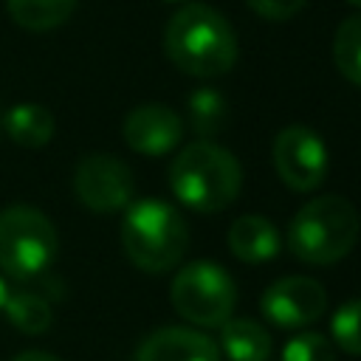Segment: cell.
<instances>
[{"label": "cell", "mask_w": 361, "mask_h": 361, "mask_svg": "<svg viewBox=\"0 0 361 361\" xmlns=\"http://www.w3.org/2000/svg\"><path fill=\"white\" fill-rule=\"evenodd\" d=\"M164 51L175 68L197 79H214L237 62V37L231 23L206 3H189L175 11L164 31Z\"/></svg>", "instance_id": "obj_1"}, {"label": "cell", "mask_w": 361, "mask_h": 361, "mask_svg": "<svg viewBox=\"0 0 361 361\" xmlns=\"http://www.w3.org/2000/svg\"><path fill=\"white\" fill-rule=\"evenodd\" d=\"M169 186L186 209L214 214L237 200L243 189V166L226 147L195 141L175 155L169 166Z\"/></svg>", "instance_id": "obj_2"}, {"label": "cell", "mask_w": 361, "mask_h": 361, "mask_svg": "<svg viewBox=\"0 0 361 361\" xmlns=\"http://www.w3.org/2000/svg\"><path fill=\"white\" fill-rule=\"evenodd\" d=\"M121 245L135 268L164 274L183 259L189 248V226L172 203L144 197L130 203L124 212Z\"/></svg>", "instance_id": "obj_3"}, {"label": "cell", "mask_w": 361, "mask_h": 361, "mask_svg": "<svg viewBox=\"0 0 361 361\" xmlns=\"http://www.w3.org/2000/svg\"><path fill=\"white\" fill-rule=\"evenodd\" d=\"M358 231L361 220L347 197L319 195L293 214L288 228V248L307 265H333L353 251Z\"/></svg>", "instance_id": "obj_4"}, {"label": "cell", "mask_w": 361, "mask_h": 361, "mask_svg": "<svg viewBox=\"0 0 361 361\" xmlns=\"http://www.w3.org/2000/svg\"><path fill=\"white\" fill-rule=\"evenodd\" d=\"M59 251L54 223L31 206L0 212V271L11 279H34L51 268Z\"/></svg>", "instance_id": "obj_5"}, {"label": "cell", "mask_w": 361, "mask_h": 361, "mask_svg": "<svg viewBox=\"0 0 361 361\" xmlns=\"http://www.w3.org/2000/svg\"><path fill=\"white\" fill-rule=\"evenodd\" d=\"M172 307L178 316L197 327H223L237 305V285L226 268L217 262H189L183 265L169 288Z\"/></svg>", "instance_id": "obj_6"}, {"label": "cell", "mask_w": 361, "mask_h": 361, "mask_svg": "<svg viewBox=\"0 0 361 361\" xmlns=\"http://www.w3.org/2000/svg\"><path fill=\"white\" fill-rule=\"evenodd\" d=\"M271 155L279 180L293 192H313L316 186L324 183L330 169L324 141L319 138L316 130L305 124H290L279 130Z\"/></svg>", "instance_id": "obj_7"}, {"label": "cell", "mask_w": 361, "mask_h": 361, "mask_svg": "<svg viewBox=\"0 0 361 361\" xmlns=\"http://www.w3.org/2000/svg\"><path fill=\"white\" fill-rule=\"evenodd\" d=\"M73 189L76 197L90 212H121L133 203L135 180L124 161L107 152H90L76 164L73 172Z\"/></svg>", "instance_id": "obj_8"}, {"label": "cell", "mask_w": 361, "mask_h": 361, "mask_svg": "<svg viewBox=\"0 0 361 361\" xmlns=\"http://www.w3.org/2000/svg\"><path fill=\"white\" fill-rule=\"evenodd\" d=\"M262 316L282 327V330H296L319 322L327 310V290L322 282L310 276H282L271 282L259 299Z\"/></svg>", "instance_id": "obj_9"}, {"label": "cell", "mask_w": 361, "mask_h": 361, "mask_svg": "<svg viewBox=\"0 0 361 361\" xmlns=\"http://www.w3.org/2000/svg\"><path fill=\"white\" fill-rule=\"evenodd\" d=\"M183 121L166 104H141L124 118V141L138 155H166L180 144Z\"/></svg>", "instance_id": "obj_10"}, {"label": "cell", "mask_w": 361, "mask_h": 361, "mask_svg": "<svg viewBox=\"0 0 361 361\" xmlns=\"http://www.w3.org/2000/svg\"><path fill=\"white\" fill-rule=\"evenodd\" d=\"M133 361H220V347L192 327H161L149 333Z\"/></svg>", "instance_id": "obj_11"}, {"label": "cell", "mask_w": 361, "mask_h": 361, "mask_svg": "<svg viewBox=\"0 0 361 361\" xmlns=\"http://www.w3.org/2000/svg\"><path fill=\"white\" fill-rule=\"evenodd\" d=\"M228 251L240 262H268L279 254V234L262 214H243L228 226Z\"/></svg>", "instance_id": "obj_12"}, {"label": "cell", "mask_w": 361, "mask_h": 361, "mask_svg": "<svg viewBox=\"0 0 361 361\" xmlns=\"http://www.w3.org/2000/svg\"><path fill=\"white\" fill-rule=\"evenodd\" d=\"M0 127L8 133V138L14 144H20L25 149H37V147H45L54 138L56 121H54L48 107L34 104V102H23V104H14L0 118Z\"/></svg>", "instance_id": "obj_13"}, {"label": "cell", "mask_w": 361, "mask_h": 361, "mask_svg": "<svg viewBox=\"0 0 361 361\" xmlns=\"http://www.w3.org/2000/svg\"><path fill=\"white\" fill-rule=\"evenodd\" d=\"M220 350L228 361H268L271 336L254 319H228L220 327Z\"/></svg>", "instance_id": "obj_14"}, {"label": "cell", "mask_w": 361, "mask_h": 361, "mask_svg": "<svg viewBox=\"0 0 361 361\" xmlns=\"http://www.w3.org/2000/svg\"><path fill=\"white\" fill-rule=\"evenodd\" d=\"M76 8V0H6L8 17L25 31H51Z\"/></svg>", "instance_id": "obj_15"}, {"label": "cell", "mask_w": 361, "mask_h": 361, "mask_svg": "<svg viewBox=\"0 0 361 361\" xmlns=\"http://www.w3.org/2000/svg\"><path fill=\"white\" fill-rule=\"evenodd\" d=\"M189 121H192L195 135H200V141L214 138L228 121L226 96L217 87H197L189 96Z\"/></svg>", "instance_id": "obj_16"}, {"label": "cell", "mask_w": 361, "mask_h": 361, "mask_svg": "<svg viewBox=\"0 0 361 361\" xmlns=\"http://www.w3.org/2000/svg\"><path fill=\"white\" fill-rule=\"evenodd\" d=\"M3 313H6V319L17 330L31 333V336L45 333L51 327V322H54L51 305L39 293H34V290H8V299L3 305Z\"/></svg>", "instance_id": "obj_17"}, {"label": "cell", "mask_w": 361, "mask_h": 361, "mask_svg": "<svg viewBox=\"0 0 361 361\" xmlns=\"http://www.w3.org/2000/svg\"><path fill=\"white\" fill-rule=\"evenodd\" d=\"M333 62L338 68V73L353 82L361 85V14L347 17L333 37Z\"/></svg>", "instance_id": "obj_18"}, {"label": "cell", "mask_w": 361, "mask_h": 361, "mask_svg": "<svg viewBox=\"0 0 361 361\" xmlns=\"http://www.w3.org/2000/svg\"><path fill=\"white\" fill-rule=\"evenodd\" d=\"M333 344H338L350 355H361V299L344 302L330 319Z\"/></svg>", "instance_id": "obj_19"}, {"label": "cell", "mask_w": 361, "mask_h": 361, "mask_svg": "<svg viewBox=\"0 0 361 361\" xmlns=\"http://www.w3.org/2000/svg\"><path fill=\"white\" fill-rule=\"evenodd\" d=\"M282 361H336V347L322 333H299L285 344Z\"/></svg>", "instance_id": "obj_20"}, {"label": "cell", "mask_w": 361, "mask_h": 361, "mask_svg": "<svg viewBox=\"0 0 361 361\" xmlns=\"http://www.w3.org/2000/svg\"><path fill=\"white\" fill-rule=\"evenodd\" d=\"M245 3H248L262 20H276V23H282V20H290L293 14H299L307 0H245Z\"/></svg>", "instance_id": "obj_21"}, {"label": "cell", "mask_w": 361, "mask_h": 361, "mask_svg": "<svg viewBox=\"0 0 361 361\" xmlns=\"http://www.w3.org/2000/svg\"><path fill=\"white\" fill-rule=\"evenodd\" d=\"M11 361H59V358L51 355V353H42V350H25V353L14 355Z\"/></svg>", "instance_id": "obj_22"}, {"label": "cell", "mask_w": 361, "mask_h": 361, "mask_svg": "<svg viewBox=\"0 0 361 361\" xmlns=\"http://www.w3.org/2000/svg\"><path fill=\"white\" fill-rule=\"evenodd\" d=\"M6 299H8V285H6V279L0 276V310H3V305H6Z\"/></svg>", "instance_id": "obj_23"}, {"label": "cell", "mask_w": 361, "mask_h": 361, "mask_svg": "<svg viewBox=\"0 0 361 361\" xmlns=\"http://www.w3.org/2000/svg\"><path fill=\"white\" fill-rule=\"evenodd\" d=\"M350 6H355V8H361V0H347Z\"/></svg>", "instance_id": "obj_24"}, {"label": "cell", "mask_w": 361, "mask_h": 361, "mask_svg": "<svg viewBox=\"0 0 361 361\" xmlns=\"http://www.w3.org/2000/svg\"><path fill=\"white\" fill-rule=\"evenodd\" d=\"M169 3H178V0H169Z\"/></svg>", "instance_id": "obj_25"}]
</instances>
